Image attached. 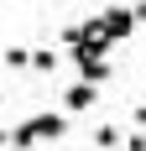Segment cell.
Wrapping results in <instances>:
<instances>
[{"label": "cell", "instance_id": "5bb4252c", "mask_svg": "<svg viewBox=\"0 0 146 151\" xmlns=\"http://www.w3.org/2000/svg\"><path fill=\"white\" fill-rule=\"evenodd\" d=\"M110 151H125V146H110Z\"/></svg>", "mask_w": 146, "mask_h": 151}, {"label": "cell", "instance_id": "3957f363", "mask_svg": "<svg viewBox=\"0 0 146 151\" xmlns=\"http://www.w3.org/2000/svg\"><path fill=\"white\" fill-rule=\"evenodd\" d=\"M99 21H104V31H110L115 42H125V37L136 31V11H131V0H115V5H110Z\"/></svg>", "mask_w": 146, "mask_h": 151}, {"label": "cell", "instance_id": "4fadbf2b", "mask_svg": "<svg viewBox=\"0 0 146 151\" xmlns=\"http://www.w3.org/2000/svg\"><path fill=\"white\" fill-rule=\"evenodd\" d=\"M0 151H21V146H0Z\"/></svg>", "mask_w": 146, "mask_h": 151}, {"label": "cell", "instance_id": "277c9868", "mask_svg": "<svg viewBox=\"0 0 146 151\" xmlns=\"http://www.w3.org/2000/svg\"><path fill=\"white\" fill-rule=\"evenodd\" d=\"M94 99H99V83L78 78V83H68V94H63V115H84V109H94Z\"/></svg>", "mask_w": 146, "mask_h": 151}, {"label": "cell", "instance_id": "9c48e42d", "mask_svg": "<svg viewBox=\"0 0 146 151\" xmlns=\"http://www.w3.org/2000/svg\"><path fill=\"white\" fill-rule=\"evenodd\" d=\"M120 146H125V151H146V136H141V130H131V136L120 141Z\"/></svg>", "mask_w": 146, "mask_h": 151}, {"label": "cell", "instance_id": "ba28073f", "mask_svg": "<svg viewBox=\"0 0 146 151\" xmlns=\"http://www.w3.org/2000/svg\"><path fill=\"white\" fill-rule=\"evenodd\" d=\"M94 146H99V151L120 146V130H115V125H99V130H94Z\"/></svg>", "mask_w": 146, "mask_h": 151}, {"label": "cell", "instance_id": "6da1fadb", "mask_svg": "<svg viewBox=\"0 0 146 151\" xmlns=\"http://www.w3.org/2000/svg\"><path fill=\"white\" fill-rule=\"evenodd\" d=\"M68 136V115L63 109H47V115H31V120H21L11 130V146H21V151H31L37 141H63Z\"/></svg>", "mask_w": 146, "mask_h": 151}, {"label": "cell", "instance_id": "8fae6325", "mask_svg": "<svg viewBox=\"0 0 146 151\" xmlns=\"http://www.w3.org/2000/svg\"><path fill=\"white\" fill-rule=\"evenodd\" d=\"M136 125H146V104H136Z\"/></svg>", "mask_w": 146, "mask_h": 151}, {"label": "cell", "instance_id": "8992f818", "mask_svg": "<svg viewBox=\"0 0 146 151\" xmlns=\"http://www.w3.org/2000/svg\"><path fill=\"white\" fill-rule=\"evenodd\" d=\"M0 68H5V73H26V68H31V52H26V47H5Z\"/></svg>", "mask_w": 146, "mask_h": 151}, {"label": "cell", "instance_id": "5b68a950", "mask_svg": "<svg viewBox=\"0 0 146 151\" xmlns=\"http://www.w3.org/2000/svg\"><path fill=\"white\" fill-rule=\"evenodd\" d=\"M73 63H78V78H89V83H104V78H110V63H104L99 52H78V47H73Z\"/></svg>", "mask_w": 146, "mask_h": 151}, {"label": "cell", "instance_id": "7a4b0ae2", "mask_svg": "<svg viewBox=\"0 0 146 151\" xmlns=\"http://www.w3.org/2000/svg\"><path fill=\"white\" fill-rule=\"evenodd\" d=\"M73 47H78V52H99V58H104V52L115 47V37L104 31L99 16H89V21H78V42H73Z\"/></svg>", "mask_w": 146, "mask_h": 151}, {"label": "cell", "instance_id": "52a82bcc", "mask_svg": "<svg viewBox=\"0 0 146 151\" xmlns=\"http://www.w3.org/2000/svg\"><path fill=\"white\" fill-rule=\"evenodd\" d=\"M31 73H58V52H52V47H37V52H31Z\"/></svg>", "mask_w": 146, "mask_h": 151}, {"label": "cell", "instance_id": "9a60e30c", "mask_svg": "<svg viewBox=\"0 0 146 151\" xmlns=\"http://www.w3.org/2000/svg\"><path fill=\"white\" fill-rule=\"evenodd\" d=\"M0 99H5V94H0Z\"/></svg>", "mask_w": 146, "mask_h": 151}, {"label": "cell", "instance_id": "30bf717a", "mask_svg": "<svg viewBox=\"0 0 146 151\" xmlns=\"http://www.w3.org/2000/svg\"><path fill=\"white\" fill-rule=\"evenodd\" d=\"M131 11H136V26H146V0H131Z\"/></svg>", "mask_w": 146, "mask_h": 151}, {"label": "cell", "instance_id": "7c38bea8", "mask_svg": "<svg viewBox=\"0 0 146 151\" xmlns=\"http://www.w3.org/2000/svg\"><path fill=\"white\" fill-rule=\"evenodd\" d=\"M0 146H11V130H0Z\"/></svg>", "mask_w": 146, "mask_h": 151}]
</instances>
